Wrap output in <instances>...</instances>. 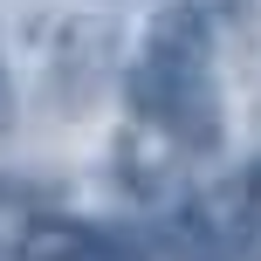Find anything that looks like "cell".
I'll list each match as a JSON object with an SVG mask.
<instances>
[{"instance_id": "obj_1", "label": "cell", "mask_w": 261, "mask_h": 261, "mask_svg": "<svg viewBox=\"0 0 261 261\" xmlns=\"http://www.w3.org/2000/svg\"><path fill=\"white\" fill-rule=\"evenodd\" d=\"M213 28L199 0H165L151 14L144 55L130 69V103L151 130H165L179 151H213L227 138L220 83H213Z\"/></svg>"}, {"instance_id": "obj_2", "label": "cell", "mask_w": 261, "mask_h": 261, "mask_svg": "<svg viewBox=\"0 0 261 261\" xmlns=\"http://www.w3.org/2000/svg\"><path fill=\"white\" fill-rule=\"evenodd\" d=\"M21 261H144L138 241L110 234V227L69 220V213H41L21 241Z\"/></svg>"}, {"instance_id": "obj_4", "label": "cell", "mask_w": 261, "mask_h": 261, "mask_svg": "<svg viewBox=\"0 0 261 261\" xmlns=\"http://www.w3.org/2000/svg\"><path fill=\"white\" fill-rule=\"evenodd\" d=\"M0 261H21V254H7V248H0Z\"/></svg>"}, {"instance_id": "obj_3", "label": "cell", "mask_w": 261, "mask_h": 261, "mask_svg": "<svg viewBox=\"0 0 261 261\" xmlns=\"http://www.w3.org/2000/svg\"><path fill=\"white\" fill-rule=\"evenodd\" d=\"M241 248H248V261H261V199L248 206V227H241Z\"/></svg>"}]
</instances>
